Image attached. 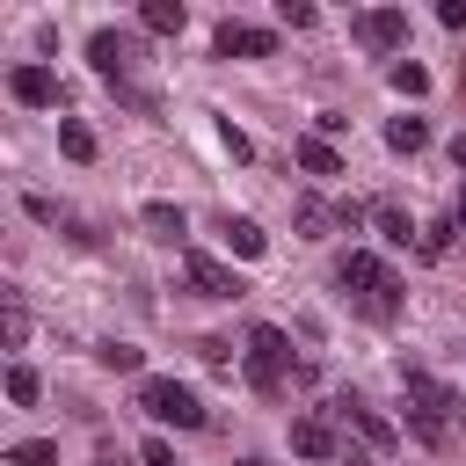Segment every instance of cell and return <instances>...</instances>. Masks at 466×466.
<instances>
[{
  "label": "cell",
  "instance_id": "9a60e30c",
  "mask_svg": "<svg viewBox=\"0 0 466 466\" xmlns=\"http://www.w3.org/2000/svg\"><path fill=\"white\" fill-rule=\"evenodd\" d=\"M138 22H146L153 36H182V22H189V7H182V0H146V7H138Z\"/></svg>",
  "mask_w": 466,
  "mask_h": 466
},
{
  "label": "cell",
  "instance_id": "9c48e42d",
  "mask_svg": "<svg viewBox=\"0 0 466 466\" xmlns=\"http://www.w3.org/2000/svg\"><path fill=\"white\" fill-rule=\"evenodd\" d=\"M211 51H218V58H269L277 36H269V29H248V22H218V29H211Z\"/></svg>",
  "mask_w": 466,
  "mask_h": 466
},
{
  "label": "cell",
  "instance_id": "484cf974",
  "mask_svg": "<svg viewBox=\"0 0 466 466\" xmlns=\"http://www.w3.org/2000/svg\"><path fill=\"white\" fill-rule=\"evenodd\" d=\"M95 357H102V364H109V371H138V350H131V342H102V350H95Z\"/></svg>",
  "mask_w": 466,
  "mask_h": 466
},
{
  "label": "cell",
  "instance_id": "d6a6232c",
  "mask_svg": "<svg viewBox=\"0 0 466 466\" xmlns=\"http://www.w3.org/2000/svg\"><path fill=\"white\" fill-rule=\"evenodd\" d=\"M451 226H459V233H466V197H459V204H451Z\"/></svg>",
  "mask_w": 466,
  "mask_h": 466
},
{
  "label": "cell",
  "instance_id": "5bb4252c",
  "mask_svg": "<svg viewBox=\"0 0 466 466\" xmlns=\"http://www.w3.org/2000/svg\"><path fill=\"white\" fill-rule=\"evenodd\" d=\"M291 160H299V167H306V175H342V153H335V146H328V138H313V131H306V138H299V146H291Z\"/></svg>",
  "mask_w": 466,
  "mask_h": 466
},
{
  "label": "cell",
  "instance_id": "e575fe53",
  "mask_svg": "<svg viewBox=\"0 0 466 466\" xmlns=\"http://www.w3.org/2000/svg\"><path fill=\"white\" fill-rule=\"evenodd\" d=\"M95 466H116V459H95Z\"/></svg>",
  "mask_w": 466,
  "mask_h": 466
},
{
  "label": "cell",
  "instance_id": "ffe728a7",
  "mask_svg": "<svg viewBox=\"0 0 466 466\" xmlns=\"http://www.w3.org/2000/svg\"><path fill=\"white\" fill-rule=\"evenodd\" d=\"M299 233H306V240H328V233H335V204L299 197Z\"/></svg>",
  "mask_w": 466,
  "mask_h": 466
},
{
  "label": "cell",
  "instance_id": "7c38bea8",
  "mask_svg": "<svg viewBox=\"0 0 466 466\" xmlns=\"http://www.w3.org/2000/svg\"><path fill=\"white\" fill-rule=\"evenodd\" d=\"M291 451H299V459H335L342 444H335L328 415H299V422H291Z\"/></svg>",
  "mask_w": 466,
  "mask_h": 466
},
{
  "label": "cell",
  "instance_id": "4316f807",
  "mask_svg": "<svg viewBox=\"0 0 466 466\" xmlns=\"http://www.w3.org/2000/svg\"><path fill=\"white\" fill-rule=\"evenodd\" d=\"M197 357H204V364H218V371H226V364H233V342H226V335H204V342H197Z\"/></svg>",
  "mask_w": 466,
  "mask_h": 466
},
{
  "label": "cell",
  "instance_id": "8fae6325",
  "mask_svg": "<svg viewBox=\"0 0 466 466\" xmlns=\"http://www.w3.org/2000/svg\"><path fill=\"white\" fill-rule=\"evenodd\" d=\"M138 226H146L153 240H167V248H182V240H189V218H182V204H167V197H153V204L138 211Z\"/></svg>",
  "mask_w": 466,
  "mask_h": 466
},
{
  "label": "cell",
  "instance_id": "3957f363",
  "mask_svg": "<svg viewBox=\"0 0 466 466\" xmlns=\"http://www.w3.org/2000/svg\"><path fill=\"white\" fill-rule=\"evenodd\" d=\"M240 371H248V386L255 393H284V379H291V335L284 328H248V342H240Z\"/></svg>",
  "mask_w": 466,
  "mask_h": 466
},
{
  "label": "cell",
  "instance_id": "603a6c76",
  "mask_svg": "<svg viewBox=\"0 0 466 466\" xmlns=\"http://www.w3.org/2000/svg\"><path fill=\"white\" fill-rule=\"evenodd\" d=\"M58 146H66V160H95V131H87L80 116H66V124H58Z\"/></svg>",
  "mask_w": 466,
  "mask_h": 466
},
{
  "label": "cell",
  "instance_id": "7402d4cb",
  "mask_svg": "<svg viewBox=\"0 0 466 466\" xmlns=\"http://www.w3.org/2000/svg\"><path fill=\"white\" fill-rule=\"evenodd\" d=\"M7 466H58V444L51 437H22V444H7Z\"/></svg>",
  "mask_w": 466,
  "mask_h": 466
},
{
  "label": "cell",
  "instance_id": "e0dca14e",
  "mask_svg": "<svg viewBox=\"0 0 466 466\" xmlns=\"http://www.w3.org/2000/svg\"><path fill=\"white\" fill-rule=\"evenodd\" d=\"M218 233H226V248H233V255H248V262L269 248V233H262L255 218H233V211H226V226H218Z\"/></svg>",
  "mask_w": 466,
  "mask_h": 466
},
{
  "label": "cell",
  "instance_id": "52a82bcc",
  "mask_svg": "<svg viewBox=\"0 0 466 466\" xmlns=\"http://www.w3.org/2000/svg\"><path fill=\"white\" fill-rule=\"evenodd\" d=\"M328 415H335L342 430H357V437H364V451H393V422H386L379 408H364L357 393H342V400H335Z\"/></svg>",
  "mask_w": 466,
  "mask_h": 466
},
{
  "label": "cell",
  "instance_id": "277c9868",
  "mask_svg": "<svg viewBox=\"0 0 466 466\" xmlns=\"http://www.w3.org/2000/svg\"><path fill=\"white\" fill-rule=\"evenodd\" d=\"M138 408L153 422H175V430H204V400L182 386V379H138Z\"/></svg>",
  "mask_w": 466,
  "mask_h": 466
},
{
  "label": "cell",
  "instance_id": "8992f818",
  "mask_svg": "<svg viewBox=\"0 0 466 466\" xmlns=\"http://www.w3.org/2000/svg\"><path fill=\"white\" fill-rule=\"evenodd\" d=\"M350 36H357L364 51H400V44H408V15H400V7H364V15L350 22Z\"/></svg>",
  "mask_w": 466,
  "mask_h": 466
},
{
  "label": "cell",
  "instance_id": "6da1fadb",
  "mask_svg": "<svg viewBox=\"0 0 466 466\" xmlns=\"http://www.w3.org/2000/svg\"><path fill=\"white\" fill-rule=\"evenodd\" d=\"M335 284L350 291V306H357L364 320H393V313H400V277H393L379 255H364V248H350V255L335 262Z\"/></svg>",
  "mask_w": 466,
  "mask_h": 466
},
{
  "label": "cell",
  "instance_id": "4dcf8cb0",
  "mask_svg": "<svg viewBox=\"0 0 466 466\" xmlns=\"http://www.w3.org/2000/svg\"><path fill=\"white\" fill-rule=\"evenodd\" d=\"M146 466H175V451H167V444L153 437V444H146Z\"/></svg>",
  "mask_w": 466,
  "mask_h": 466
},
{
  "label": "cell",
  "instance_id": "5b68a950",
  "mask_svg": "<svg viewBox=\"0 0 466 466\" xmlns=\"http://www.w3.org/2000/svg\"><path fill=\"white\" fill-rule=\"evenodd\" d=\"M87 66L124 87V73L138 66V36H131V29H95V36H87Z\"/></svg>",
  "mask_w": 466,
  "mask_h": 466
},
{
  "label": "cell",
  "instance_id": "1f68e13d",
  "mask_svg": "<svg viewBox=\"0 0 466 466\" xmlns=\"http://www.w3.org/2000/svg\"><path fill=\"white\" fill-rule=\"evenodd\" d=\"M451 160H459V167H466V131H459V138H451Z\"/></svg>",
  "mask_w": 466,
  "mask_h": 466
},
{
  "label": "cell",
  "instance_id": "f546056e",
  "mask_svg": "<svg viewBox=\"0 0 466 466\" xmlns=\"http://www.w3.org/2000/svg\"><path fill=\"white\" fill-rule=\"evenodd\" d=\"M437 22L444 29H466V0H437Z\"/></svg>",
  "mask_w": 466,
  "mask_h": 466
},
{
  "label": "cell",
  "instance_id": "cb8c5ba5",
  "mask_svg": "<svg viewBox=\"0 0 466 466\" xmlns=\"http://www.w3.org/2000/svg\"><path fill=\"white\" fill-rule=\"evenodd\" d=\"M393 87H400L408 102H415V95H430V66H415V58H400V66H393Z\"/></svg>",
  "mask_w": 466,
  "mask_h": 466
},
{
  "label": "cell",
  "instance_id": "7a4b0ae2",
  "mask_svg": "<svg viewBox=\"0 0 466 466\" xmlns=\"http://www.w3.org/2000/svg\"><path fill=\"white\" fill-rule=\"evenodd\" d=\"M400 386H408V430H415L422 444H444L451 422H459V393H451L444 379H430L422 364H400Z\"/></svg>",
  "mask_w": 466,
  "mask_h": 466
},
{
  "label": "cell",
  "instance_id": "2e32d148",
  "mask_svg": "<svg viewBox=\"0 0 466 466\" xmlns=\"http://www.w3.org/2000/svg\"><path fill=\"white\" fill-rule=\"evenodd\" d=\"M364 218H371V226H379V233H386V240H393V248H408V240H415V218H408V211H400V204H393V197H386V204H371V211H364Z\"/></svg>",
  "mask_w": 466,
  "mask_h": 466
},
{
  "label": "cell",
  "instance_id": "ba28073f",
  "mask_svg": "<svg viewBox=\"0 0 466 466\" xmlns=\"http://www.w3.org/2000/svg\"><path fill=\"white\" fill-rule=\"evenodd\" d=\"M182 277H189L204 299H240V291H248V284H240L218 255H204V248H189V255H182Z\"/></svg>",
  "mask_w": 466,
  "mask_h": 466
},
{
  "label": "cell",
  "instance_id": "ac0fdd59",
  "mask_svg": "<svg viewBox=\"0 0 466 466\" xmlns=\"http://www.w3.org/2000/svg\"><path fill=\"white\" fill-rule=\"evenodd\" d=\"M451 240H459V226H451V218H430V226H415V255H422V262L451 255Z\"/></svg>",
  "mask_w": 466,
  "mask_h": 466
},
{
  "label": "cell",
  "instance_id": "f1b7e54d",
  "mask_svg": "<svg viewBox=\"0 0 466 466\" xmlns=\"http://www.w3.org/2000/svg\"><path fill=\"white\" fill-rule=\"evenodd\" d=\"M335 226H342V233H357V226H364V204H357V197H342V204H335Z\"/></svg>",
  "mask_w": 466,
  "mask_h": 466
},
{
  "label": "cell",
  "instance_id": "d6986e66",
  "mask_svg": "<svg viewBox=\"0 0 466 466\" xmlns=\"http://www.w3.org/2000/svg\"><path fill=\"white\" fill-rule=\"evenodd\" d=\"M386 146H393V153H422V146H430V124H422V116H393V124H386Z\"/></svg>",
  "mask_w": 466,
  "mask_h": 466
},
{
  "label": "cell",
  "instance_id": "83f0119b",
  "mask_svg": "<svg viewBox=\"0 0 466 466\" xmlns=\"http://www.w3.org/2000/svg\"><path fill=\"white\" fill-rule=\"evenodd\" d=\"M218 138H226V153H233V160H248V153H255V138H248L240 124H218Z\"/></svg>",
  "mask_w": 466,
  "mask_h": 466
},
{
  "label": "cell",
  "instance_id": "30bf717a",
  "mask_svg": "<svg viewBox=\"0 0 466 466\" xmlns=\"http://www.w3.org/2000/svg\"><path fill=\"white\" fill-rule=\"evenodd\" d=\"M7 95H15L22 109H51V102H58V80H51V66H15V73H7Z\"/></svg>",
  "mask_w": 466,
  "mask_h": 466
},
{
  "label": "cell",
  "instance_id": "d4e9b609",
  "mask_svg": "<svg viewBox=\"0 0 466 466\" xmlns=\"http://www.w3.org/2000/svg\"><path fill=\"white\" fill-rule=\"evenodd\" d=\"M277 22L284 29H313V0H277Z\"/></svg>",
  "mask_w": 466,
  "mask_h": 466
},
{
  "label": "cell",
  "instance_id": "44dd1931",
  "mask_svg": "<svg viewBox=\"0 0 466 466\" xmlns=\"http://www.w3.org/2000/svg\"><path fill=\"white\" fill-rule=\"evenodd\" d=\"M0 386H7V400H15V408H36V400H44V379H36L29 364H7V379H0Z\"/></svg>",
  "mask_w": 466,
  "mask_h": 466
},
{
  "label": "cell",
  "instance_id": "4fadbf2b",
  "mask_svg": "<svg viewBox=\"0 0 466 466\" xmlns=\"http://www.w3.org/2000/svg\"><path fill=\"white\" fill-rule=\"evenodd\" d=\"M22 342H29V299L0 284V350H22Z\"/></svg>",
  "mask_w": 466,
  "mask_h": 466
},
{
  "label": "cell",
  "instance_id": "836d02e7",
  "mask_svg": "<svg viewBox=\"0 0 466 466\" xmlns=\"http://www.w3.org/2000/svg\"><path fill=\"white\" fill-rule=\"evenodd\" d=\"M240 466H269V459H240Z\"/></svg>",
  "mask_w": 466,
  "mask_h": 466
}]
</instances>
